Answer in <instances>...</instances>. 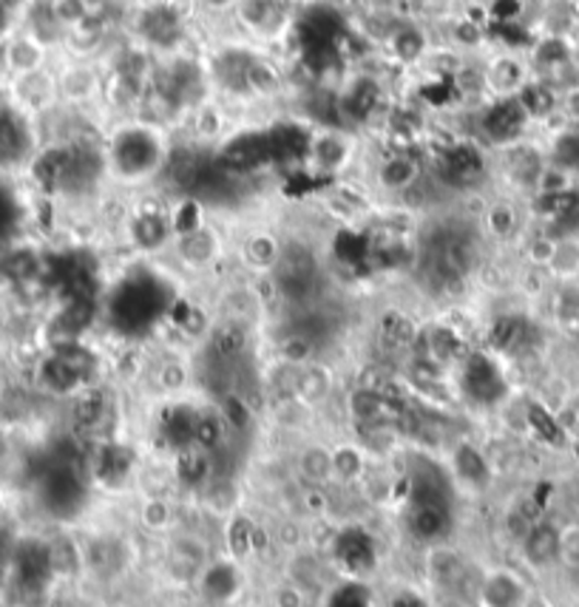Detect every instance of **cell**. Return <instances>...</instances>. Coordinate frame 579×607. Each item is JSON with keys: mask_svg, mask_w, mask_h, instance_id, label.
<instances>
[{"mask_svg": "<svg viewBox=\"0 0 579 607\" xmlns=\"http://www.w3.org/2000/svg\"><path fill=\"white\" fill-rule=\"evenodd\" d=\"M424 576L443 596H458L454 591L468 576V559L452 542H429L424 551Z\"/></svg>", "mask_w": 579, "mask_h": 607, "instance_id": "obj_9", "label": "cell"}, {"mask_svg": "<svg viewBox=\"0 0 579 607\" xmlns=\"http://www.w3.org/2000/svg\"><path fill=\"white\" fill-rule=\"evenodd\" d=\"M301 7L293 0H239L233 9L242 35L253 43H287L299 23Z\"/></svg>", "mask_w": 579, "mask_h": 607, "instance_id": "obj_3", "label": "cell"}, {"mask_svg": "<svg viewBox=\"0 0 579 607\" xmlns=\"http://www.w3.org/2000/svg\"><path fill=\"white\" fill-rule=\"evenodd\" d=\"M554 315L559 324L579 322V284L574 281H563L554 293Z\"/></svg>", "mask_w": 579, "mask_h": 607, "instance_id": "obj_23", "label": "cell"}, {"mask_svg": "<svg viewBox=\"0 0 579 607\" xmlns=\"http://www.w3.org/2000/svg\"><path fill=\"white\" fill-rule=\"evenodd\" d=\"M432 607H475V605L463 599V596H443V599L435 602Z\"/></svg>", "mask_w": 579, "mask_h": 607, "instance_id": "obj_27", "label": "cell"}, {"mask_svg": "<svg viewBox=\"0 0 579 607\" xmlns=\"http://www.w3.org/2000/svg\"><path fill=\"white\" fill-rule=\"evenodd\" d=\"M384 46L392 55V60H398L404 66H418L432 55L429 35L420 26H415V23H398L395 32L384 40Z\"/></svg>", "mask_w": 579, "mask_h": 607, "instance_id": "obj_18", "label": "cell"}, {"mask_svg": "<svg viewBox=\"0 0 579 607\" xmlns=\"http://www.w3.org/2000/svg\"><path fill=\"white\" fill-rule=\"evenodd\" d=\"M475 607H531L534 605V591L531 582L520 568L491 565L483 568L475 582Z\"/></svg>", "mask_w": 579, "mask_h": 607, "instance_id": "obj_6", "label": "cell"}, {"mask_svg": "<svg viewBox=\"0 0 579 607\" xmlns=\"http://www.w3.org/2000/svg\"><path fill=\"white\" fill-rule=\"evenodd\" d=\"M449 468H452V480L458 482V489L468 491V494H483L491 486V477H495L486 454L472 443H458L452 448Z\"/></svg>", "mask_w": 579, "mask_h": 607, "instance_id": "obj_16", "label": "cell"}, {"mask_svg": "<svg viewBox=\"0 0 579 607\" xmlns=\"http://www.w3.org/2000/svg\"><path fill=\"white\" fill-rule=\"evenodd\" d=\"M559 568L579 573V523L559 525Z\"/></svg>", "mask_w": 579, "mask_h": 607, "instance_id": "obj_24", "label": "cell"}, {"mask_svg": "<svg viewBox=\"0 0 579 607\" xmlns=\"http://www.w3.org/2000/svg\"><path fill=\"white\" fill-rule=\"evenodd\" d=\"M108 182L117 185H146L160 179L165 171L171 142L165 128L146 119H126L108 131L103 142Z\"/></svg>", "mask_w": 579, "mask_h": 607, "instance_id": "obj_1", "label": "cell"}, {"mask_svg": "<svg viewBox=\"0 0 579 607\" xmlns=\"http://www.w3.org/2000/svg\"><path fill=\"white\" fill-rule=\"evenodd\" d=\"M520 217H517V208L511 202H495L486 210V227L495 238H509L514 236Z\"/></svg>", "mask_w": 579, "mask_h": 607, "instance_id": "obj_21", "label": "cell"}, {"mask_svg": "<svg viewBox=\"0 0 579 607\" xmlns=\"http://www.w3.org/2000/svg\"><path fill=\"white\" fill-rule=\"evenodd\" d=\"M57 91H60V105L85 108V105L97 103V97L105 91V80L91 60L71 57L69 63L57 71Z\"/></svg>", "mask_w": 579, "mask_h": 607, "instance_id": "obj_11", "label": "cell"}, {"mask_svg": "<svg viewBox=\"0 0 579 607\" xmlns=\"http://www.w3.org/2000/svg\"><path fill=\"white\" fill-rule=\"evenodd\" d=\"M486 176H489V160L480 142L458 140L440 148L438 160H435V182L443 190L472 194L486 182Z\"/></svg>", "mask_w": 579, "mask_h": 607, "instance_id": "obj_4", "label": "cell"}, {"mask_svg": "<svg viewBox=\"0 0 579 607\" xmlns=\"http://www.w3.org/2000/svg\"><path fill=\"white\" fill-rule=\"evenodd\" d=\"M210 562H213L210 559V548L202 537H196V534H176L165 548L162 571H165L171 585L194 587L199 585Z\"/></svg>", "mask_w": 579, "mask_h": 607, "instance_id": "obj_7", "label": "cell"}, {"mask_svg": "<svg viewBox=\"0 0 579 607\" xmlns=\"http://www.w3.org/2000/svg\"><path fill=\"white\" fill-rule=\"evenodd\" d=\"M356 160V140L347 128H322L313 131L308 148L310 168L322 171V174H338Z\"/></svg>", "mask_w": 579, "mask_h": 607, "instance_id": "obj_12", "label": "cell"}, {"mask_svg": "<svg viewBox=\"0 0 579 607\" xmlns=\"http://www.w3.org/2000/svg\"><path fill=\"white\" fill-rule=\"evenodd\" d=\"M293 3H296V7H304V3H310V0H293ZM313 3H315V0H313Z\"/></svg>", "mask_w": 579, "mask_h": 607, "instance_id": "obj_31", "label": "cell"}, {"mask_svg": "<svg viewBox=\"0 0 579 607\" xmlns=\"http://www.w3.org/2000/svg\"><path fill=\"white\" fill-rule=\"evenodd\" d=\"M315 3H324V7L329 9H344L347 3H352V0H315Z\"/></svg>", "mask_w": 579, "mask_h": 607, "instance_id": "obj_28", "label": "cell"}, {"mask_svg": "<svg viewBox=\"0 0 579 607\" xmlns=\"http://www.w3.org/2000/svg\"><path fill=\"white\" fill-rule=\"evenodd\" d=\"M40 148L35 117H28L18 105L3 100L0 103V174L28 168Z\"/></svg>", "mask_w": 579, "mask_h": 607, "instance_id": "obj_5", "label": "cell"}, {"mask_svg": "<svg viewBox=\"0 0 579 607\" xmlns=\"http://www.w3.org/2000/svg\"><path fill=\"white\" fill-rule=\"evenodd\" d=\"M196 3L208 14H233V9L239 7V0H196Z\"/></svg>", "mask_w": 579, "mask_h": 607, "instance_id": "obj_26", "label": "cell"}, {"mask_svg": "<svg viewBox=\"0 0 579 607\" xmlns=\"http://www.w3.org/2000/svg\"><path fill=\"white\" fill-rule=\"evenodd\" d=\"M46 60H49V49L28 35V32H23V28L12 32L3 40V46H0V69L7 71L9 80L43 71L46 69Z\"/></svg>", "mask_w": 579, "mask_h": 607, "instance_id": "obj_15", "label": "cell"}, {"mask_svg": "<svg viewBox=\"0 0 579 607\" xmlns=\"http://www.w3.org/2000/svg\"><path fill=\"white\" fill-rule=\"evenodd\" d=\"M171 250H174L176 261L188 267V270H208V267H213L222 259L224 245L222 236L213 227L196 222L194 227H180L176 231Z\"/></svg>", "mask_w": 579, "mask_h": 607, "instance_id": "obj_10", "label": "cell"}, {"mask_svg": "<svg viewBox=\"0 0 579 607\" xmlns=\"http://www.w3.org/2000/svg\"><path fill=\"white\" fill-rule=\"evenodd\" d=\"M577 607H579V605H577Z\"/></svg>", "mask_w": 579, "mask_h": 607, "instance_id": "obj_33", "label": "cell"}, {"mask_svg": "<svg viewBox=\"0 0 579 607\" xmlns=\"http://www.w3.org/2000/svg\"><path fill=\"white\" fill-rule=\"evenodd\" d=\"M9 103L18 105L28 117H40L60 105V91H57V74L49 69L26 74V78L9 80Z\"/></svg>", "mask_w": 579, "mask_h": 607, "instance_id": "obj_13", "label": "cell"}, {"mask_svg": "<svg viewBox=\"0 0 579 607\" xmlns=\"http://www.w3.org/2000/svg\"><path fill=\"white\" fill-rule=\"evenodd\" d=\"M74 418L80 427H97L100 420L105 418V398L103 392L97 389H83L74 400Z\"/></svg>", "mask_w": 579, "mask_h": 607, "instance_id": "obj_22", "label": "cell"}, {"mask_svg": "<svg viewBox=\"0 0 579 607\" xmlns=\"http://www.w3.org/2000/svg\"><path fill=\"white\" fill-rule=\"evenodd\" d=\"M126 236L140 253L171 250L176 236L174 217L160 205H140L134 208L126 219Z\"/></svg>", "mask_w": 579, "mask_h": 607, "instance_id": "obj_8", "label": "cell"}, {"mask_svg": "<svg viewBox=\"0 0 579 607\" xmlns=\"http://www.w3.org/2000/svg\"><path fill=\"white\" fill-rule=\"evenodd\" d=\"M335 377L327 363L310 361L304 366H293V400L308 409L322 406L333 395Z\"/></svg>", "mask_w": 579, "mask_h": 607, "instance_id": "obj_17", "label": "cell"}, {"mask_svg": "<svg viewBox=\"0 0 579 607\" xmlns=\"http://www.w3.org/2000/svg\"><path fill=\"white\" fill-rule=\"evenodd\" d=\"M531 607H534V605H531Z\"/></svg>", "mask_w": 579, "mask_h": 607, "instance_id": "obj_32", "label": "cell"}, {"mask_svg": "<svg viewBox=\"0 0 579 607\" xmlns=\"http://www.w3.org/2000/svg\"><path fill=\"white\" fill-rule=\"evenodd\" d=\"M171 520H174V509H171V503L167 500H160V497H154V500H148L146 505H142V523L148 525V528L154 530H162L171 525Z\"/></svg>", "mask_w": 579, "mask_h": 607, "instance_id": "obj_25", "label": "cell"}, {"mask_svg": "<svg viewBox=\"0 0 579 607\" xmlns=\"http://www.w3.org/2000/svg\"><path fill=\"white\" fill-rule=\"evenodd\" d=\"M134 43H140L154 57H171L185 51L188 40V14L176 0H146L131 12Z\"/></svg>", "mask_w": 579, "mask_h": 607, "instance_id": "obj_2", "label": "cell"}, {"mask_svg": "<svg viewBox=\"0 0 579 607\" xmlns=\"http://www.w3.org/2000/svg\"><path fill=\"white\" fill-rule=\"evenodd\" d=\"M574 427H577V432H579V400L574 404Z\"/></svg>", "mask_w": 579, "mask_h": 607, "instance_id": "obj_30", "label": "cell"}, {"mask_svg": "<svg viewBox=\"0 0 579 607\" xmlns=\"http://www.w3.org/2000/svg\"><path fill=\"white\" fill-rule=\"evenodd\" d=\"M517 553L529 571L548 573L559 568V523L537 520L531 530L517 542Z\"/></svg>", "mask_w": 579, "mask_h": 607, "instance_id": "obj_14", "label": "cell"}, {"mask_svg": "<svg viewBox=\"0 0 579 607\" xmlns=\"http://www.w3.org/2000/svg\"><path fill=\"white\" fill-rule=\"evenodd\" d=\"M571 46L579 51V17L574 21V26H571Z\"/></svg>", "mask_w": 579, "mask_h": 607, "instance_id": "obj_29", "label": "cell"}, {"mask_svg": "<svg viewBox=\"0 0 579 607\" xmlns=\"http://www.w3.org/2000/svg\"><path fill=\"white\" fill-rule=\"evenodd\" d=\"M296 471H299L301 480L308 482V486H313V489L329 486V482H333V446L319 443V440L308 443V446L299 452V457H296Z\"/></svg>", "mask_w": 579, "mask_h": 607, "instance_id": "obj_19", "label": "cell"}, {"mask_svg": "<svg viewBox=\"0 0 579 607\" xmlns=\"http://www.w3.org/2000/svg\"><path fill=\"white\" fill-rule=\"evenodd\" d=\"M367 475V448L361 443L344 440L333 446V482L338 486H358Z\"/></svg>", "mask_w": 579, "mask_h": 607, "instance_id": "obj_20", "label": "cell"}]
</instances>
